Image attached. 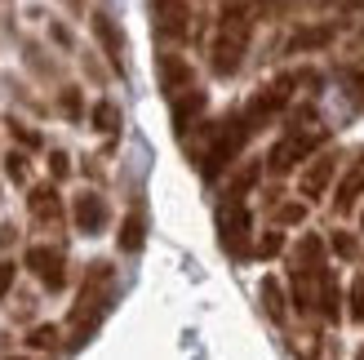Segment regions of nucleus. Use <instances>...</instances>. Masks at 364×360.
Instances as JSON below:
<instances>
[{
  "label": "nucleus",
  "instance_id": "f257e3e1",
  "mask_svg": "<svg viewBox=\"0 0 364 360\" xmlns=\"http://www.w3.org/2000/svg\"><path fill=\"white\" fill-rule=\"evenodd\" d=\"M112 298H116V267L112 263H89L85 285L76 294V307H71V320H67L71 347L89 343V334H94L102 325V316L112 312Z\"/></svg>",
  "mask_w": 364,
  "mask_h": 360
},
{
  "label": "nucleus",
  "instance_id": "f03ea898",
  "mask_svg": "<svg viewBox=\"0 0 364 360\" xmlns=\"http://www.w3.org/2000/svg\"><path fill=\"white\" fill-rule=\"evenodd\" d=\"M253 41V9L249 0H227L223 18H218V31H213V45H209V67L213 76H235L249 53Z\"/></svg>",
  "mask_w": 364,
  "mask_h": 360
},
{
  "label": "nucleus",
  "instance_id": "7ed1b4c3",
  "mask_svg": "<svg viewBox=\"0 0 364 360\" xmlns=\"http://www.w3.org/2000/svg\"><path fill=\"white\" fill-rule=\"evenodd\" d=\"M245 138H249V125H245V116H227V120H218V125H209L205 129V147L196 152V165H200V178H213L223 174L235 156H240V147H245Z\"/></svg>",
  "mask_w": 364,
  "mask_h": 360
},
{
  "label": "nucleus",
  "instance_id": "20e7f679",
  "mask_svg": "<svg viewBox=\"0 0 364 360\" xmlns=\"http://www.w3.org/2000/svg\"><path fill=\"white\" fill-rule=\"evenodd\" d=\"M324 138H329V129H320V120L302 112L294 125H289V134L276 142V147H271V156H267V169H271V174H289V169L298 165V160H306V156H311V152L320 147Z\"/></svg>",
  "mask_w": 364,
  "mask_h": 360
},
{
  "label": "nucleus",
  "instance_id": "39448f33",
  "mask_svg": "<svg viewBox=\"0 0 364 360\" xmlns=\"http://www.w3.org/2000/svg\"><path fill=\"white\" fill-rule=\"evenodd\" d=\"M294 85H298V76H276L267 89H258V94L249 98V107H245V125H249V134H258L262 125H271V116H280L284 107H289V98H294Z\"/></svg>",
  "mask_w": 364,
  "mask_h": 360
},
{
  "label": "nucleus",
  "instance_id": "423d86ee",
  "mask_svg": "<svg viewBox=\"0 0 364 360\" xmlns=\"http://www.w3.org/2000/svg\"><path fill=\"white\" fill-rule=\"evenodd\" d=\"M89 27H94V41H98V49L107 53L112 71H116V76H124V71H129V58H124V53H129V45H124L120 23H116L107 9H94V14H89Z\"/></svg>",
  "mask_w": 364,
  "mask_h": 360
},
{
  "label": "nucleus",
  "instance_id": "0eeeda50",
  "mask_svg": "<svg viewBox=\"0 0 364 360\" xmlns=\"http://www.w3.org/2000/svg\"><path fill=\"white\" fill-rule=\"evenodd\" d=\"M151 27L160 41H187L191 36V5L187 0H151Z\"/></svg>",
  "mask_w": 364,
  "mask_h": 360
},
{
  "label": "nucleus",
  "instance_id": "6e6552de",
  "mask_svg": "<svg viewBox=\"0 0 364 360\" xmlns=\"http://www.w3.org/2000/svg\"><path fill=\"white\" fill-rule=\"evenodd\" d=\"M218 231H223V249H227V254H235V258L249 254V209H245V201H223Z\"/></svg>",
  "mask_w": 364,
  "mask_h": 360
},
{
  "label": "nucleus",
  "instance_id": "1a4fd4ad",
  "mask_svg": "<svg viewBox=\"0 0 364 360\" xmlns=\"http://www.w3.org/2000/svg\"><path fill=\"white\" fill-rule=\"evenodd\" d=\"M23 263L31 267V276L41 280L45 290H63L67 285V258H63L58 245H31Z\"/></svg>",
  "mask_w": 364,
  "mask_h": 360
},
{
  "label": "nucleus",
  "instance_id": "9d476101",
  "mask_svg": "<svg viewBox=\"0 0 364 360\" xmlns=\"http://www.w3.org/2000/svg\"><path fill=\"white\" fill-rule=\"evenodd\" d=\"M156 71H160V89H165V98H182L187 89H196V71L191 63L182 58V53H160L156 58Z\"/></svg>",
  "mask_w": 364,
  "mask_h": 360
},
{
  "label": "nucleus",
  "instance_id": "9b49d317",
  "mask_svg": "<svg viewBox=\"0 0 364 360\" xmlns=\"http://www.w3.org/2000/svg\"><path fill=\"white\" fill-rule=\"evenodd\" d=\"M71 218H76V231H85V236H98V231L112 223L107 196H98V191H80L76 205H71Z\"/></svg>",
  "mask_w": 364,
  "mask_h": 360
},
{
  "label": "nucleus",
  "instance_id": "f8f14e48",
  "mask_svg": "<svg viewBox=\"0 0 364 360\" xmlns=\"http://www.w3.org/2000/svg\"><path fill=\"white\" fill-rule=\"evenodd\" d=\"M27 213H31V223L58 231V227H63V201H58V191H53L49 183L31 187V191H27Z\"/></svg>",
  "mask_w": 364,
  "mask_h": 360
},
{
  "label": "nucleus",
  "instance_id": "ddd939ff",
  "mask_svg": "<svg viewBox=\"0 0 364 360\" xmlns=\"http://www.w3.org/2000/svg\"><path fill=\"white\" fill-rule=\"evenodd\" d=\"M333 169H338V156H316L311 165L302 169V178H298V191H302V201H316V196H324V187H329V178H333Z\"/></svg>",
  "mask_w": 364,
  "mask_h": 360
},
{
  "label": "nucleus",
  "instance_id": "4468645a",
  "mask_svg": "<svg viewBox=\"0 0 364 360\" xmlns=\"http://www.w3.org/2000/svg\"><path fill=\"white\" fill-rule=\"evenodd\" d=\"M205 89H187V94H182V98H173V129L182 134V138H187V129H191V125H196V116L200 112H205Z\"/></svg>",
  "mask_w": 364,
  "mask_h": 360
},
{
  "label": "nucleus",
  "instance_id": "2eb2a0df",
  "mask_svg": "<svg viewBox=\"0 0 364 360\" xmlns=\"http://www.w3.org/2000/svg\"><path fill=\"white\" fill-rule=\"evenodd\" d=\"M142 240H147V213H142V205H134V213L120 223V236H116V245L124 249V254H138V249H142Z\"/></svg>",
  "mask_w": 364,
  "mask_h": 360
},
{
  "label": "nucleus",
  "instance_id": "dca6fc26",
  "mask_svg": "<svg viewBox=\"0 0 364 360\" xmlns=\"http://www.w3.org/2000/svg\"><path fill=\"white\" fill-rule=\"evenodd\" d=\"M360 191H364V152L355 156V165H351V174L342 178V187H338V209L347 213V209L355 205V196H360Z\"/></svg>",
  "mask_w": 364,
  "mask_h": 360
},
{
  "label": "nucleus",
  "instance_id": "f3484780",
  "mask_svg": "<svg viewBox=\"0 0 364 360\" xmlns=\"http://www.w3.org/2000/svg\"><path fill=\"white\" fill-rule=\"evenodd\" d=\"M333 36H338V27H302V31H294L289 49H294V53H302V49H324V45H333Z\"/></svg>",
  "mask_w": 364,
  "mask_h": 360
},
{
  "label": "nucleus",
  "instance_id": "a211bd4d",
  "mask_svg": "<svg viewBox=\"0 0 364 360\" xmlns=\"http://www.w3.org/2000/svg\"><path fill=\"white\" fill-rule=\"evenodd\" d=\"M316 307H320L324 320H338L342 316V298H338V276L333 272L320 276V302H316Z\"/></svg>",
  "mask_w": 364,
  "mask_h": 360
},
{
  "label": "nucleus",
  "instance_id": "6ab92c4d",
  "mask_svg": "<svg viewBox=\"0 0 364 360\" xmlns=\"http://www.w3.org/2000/svg\"><path fill=\"white\" fill-rule=\"evenodd\" d=\"M89 120H94V129H98V134H120V107H116L112 98L94 102V112H89Z\"/></svg>",
  "mask_w": 364,
  "mask_h": 360
},
{
  "label": "nucleus",
  "instance_id": "aec40b11",
  "mask_svg": "<svg viewBox=\"0 0 364 360\" xmlns=\"http://www.w3.org/2000/svg\"><path fill=\"white\" fill-rule=\"evenodd\" d=\"M58 112L67 116V120H85V94L76 85H63L58 89Z\"/></svg>",
  "mask_w": 364,
  "mask_h": 360
},
{
  "label": "nucleus",
  "instance_id": "412c9836",
  "mask_svg": "<svg viewBox=\"0 0 364 360\" xmlns=\"http://www.w3.org/2000/svg\"><path fill=\"white\" fill-rule=\"evenodd\" d=\"M262 307H267V316L271 320H284V294H280V280H262Z\"/></svg>",
  "mask_w": 364,
  "mask_h": 360
},
{
  "label": "nucleus",
  "instance_id": "4be33fe9",
  "mask_svg": "<svg viewBox=\"0 0 364 360\" xmlns=\"http://www.w3.org/2000/svg\"><path fill=\"white\" fill-rule=\"evenodd\" d=\"M23 58H27V67L36 71V76H45V80H49V76H58V67L45 58V49H41V45H31V41H27V45H23Z\"/></svg>",
  "mask_w": 364,
  "mask_h": 360
},
{
  "label": "nucleus",
  "instance_id": "5701e85b",
  "mask_svg": "<svg viewBox=\"0 0 364 360\" xmlns=\"http://www.w3.org/2000/svg\"><path fill=\"white\" fill-rule=\"evenodd\" d=\"M27 347H36V351L58 347V325H36V329L27 334Z\"/></svg>",
  "mask_w": 364,
  "mask_h": 360
},
{
  "label": "nucleus",
  "instance_id": "b1692460",
  "mask_svg": "<svg viewBox=\"0 0 364 360\" xmlns=\"http://www.w3.org/2000/svg\"><path fill=\"white\" fill-rule=\"evenodd\" d=\"M9 134H14L18 142H23V147H31V152L41 147V134H36L31 125H23V120H9Z\"/></svg>",
  "mask_w": 364,
  "mask_h": 360
},
{
  "label": "nucleus",
  "instance_id": "393cba45",
  "mask_svg": "<svg viewBox=\"0 0 364 360\" xmlns=\"http://www.w3.org/2000/svg\"><path fill=\"white\" fill-rule=\"evenodd\" d=\"M5 174L14 178V183H27V156L23 152H9L5 156Z\"/></svg>",
  "mask_w": 364,
  "mask_h": 360
},
{
  "label": "nucleus",
  "instance_id": "a878e982",
  "mask_svg": "<svg viewBox=\"0 0 364 360\" xmlns=\"http://www.w3.org/2000/svg\"><path fill=\"white\" fill-rule=\"evenodd\" d=\"M280 249H284V236H280V231H267V236L258 240V258H276Z\"/></svg>",
  "mask_w": 364,
  "mask_h": 360
},
{
  "label": "nucleus",
  "instance_id": "bb28decb",
  "mask_svg": "<svg viewBox=\"0 0 364 360\" xmlns=\"http://www.w3.org/2000/svg\"><path fill=\"white\" fill-rule=\"evenodd\" d=\"M49 174L58 178V183H63V178L71 174V160H67V152H49Z\"/></svg>",
  "mask_w": 364,
  "mask_h": 360
},
{
  "label": "nucleus",
  "instance_id": "cd10ccee",
  "mask_svg": "<svg viewBox=\"0 0 364 360\" xmlns=\"http://www.w3.org/2000/svg\"><path fill=\"white\" fill-rule=\"evenodd\" d=\"M14 272H18V267L9 258H0V302H5V294L14 290Z\"/></svg>",
  "mask_w": 364,
  "mask_h": 360
},
{
  "label": "nucleus",
  "instance_id": "c85d7f7f",
  "mask_svg": "<svg viewBox=\"0 0 364 360\" xmlns=\"http://www.w3.org/2000/svg\"><path fill=\"white\" fill-rule=\"evenodd\" d=\"M351 316H355V320H364V280H355V285H351Z\"/></svg>",
  "mask_w": 364,
  "mask_h": 360
},
{
  "label": "nucleus",
  "instance_id": "c756f323",
  "mask_svg": "<svg viewBox=\"0 0 364 360\" xmlns=\"http://www.w3.org/2000/svg\"><path fill=\"white\" fill-rule=\"evenodd\" d=\"M306 218V205H284L280 209V223H302Z\"/></svg>",
  "mask_w": 364,
  "mask_h": 360
},
{
  "label": "nucleus",
  "instance_id": "7c9ffc66",
  "mask_svg": "<svg viewBox=\"0 0 364 360\" xmlns=\"http://www.w3.org/2000/svg\"><path fill=\"white\" fill-rule=\"evenodd\" d=\"M333 249H338L342 258H355V240H351V236H342V231L333 236Z\"/></svg>",
  "mask_w": 364,
  "mask_h": 360
},
{
  "label": "nucleus",
  "instance_id": "2f4dec72",
  "mask_svg": "<svg viewBox=\"0 0 364 360\" xmlns=\"http://www.w3.org/2000/svg\"><path fill=\"white\" fill-rule=\"evenodd\" d=\"M49 36H53V45H63V49H71V31H67L63 23H49Z\"/></svg>",
  "mask_w": 364,
  "mask_h": 360
},
{
  "label": "nucleus",
  "instance_id": "473e14b6",
  "mask_svg": "<svg viewBox=\"0 0 364 360\" xmlns=\"http://www.w3.org/2000/svg\"><path fill=\"white\" fill-rule=\"evenodd\" d=\"M18 240V231H14V223H0V245H14Z\"/></svg>",
  "mask_w": 364,
  "mask_h": 360
},
{
  "label": "nucleus",
  "instance_id": "72a5a7b5",
  "mask_svg": "<svg viewBox=\"0 0 364 360\" xmlns=\"http://www.w3.org/2000/svg\"><path fill=\"white\" fill-rule=\"evenodd\" d=\"M67 5H71V14H80V9H85V0H67Z\"/></svg>",
  "mask_w": 364,
  "mask_h": 360
},
{
  "label": "nucleus",
  "instance_id": "f704fd0d",
  "mask_svg": "<svg viewBox=\"0 0 364 360\" xmlns=\"http://www.w3.org/2000/svg\"><path fill=\"white\" fill-rule=\"evenodd\" d=\"M360 360H364V347H360Z\"/></svg>",
  "mask_w": 364,
  "mask_h": 360
},
{
  "label": "nucleus",
  "instance_id": "c9c22d12",
  "mask_svg": "<svg viewBox=\"0 0 364 360\" xmlns=\"http://www.w3.org/2000/svg\"><path fill=\"white\" fill-rule=\"evenodd\" d=\"M360 223H364V218H360Z\"/></svg>",
  "mask_w": 364,
  "mask_h": 360
}]
</instances>
